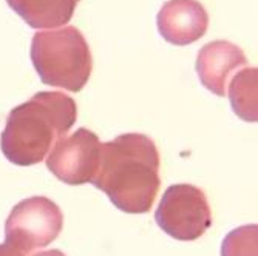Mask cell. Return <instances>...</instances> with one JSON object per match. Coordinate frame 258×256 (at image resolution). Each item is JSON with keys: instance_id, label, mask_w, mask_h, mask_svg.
<instances>
[{"instance_id": "cell-1", "label": "cell", "mask_w": 258, "mask_h": 256, "mask_svg": "<svg viewBox=\"0 0 258 256\" xmlns=\"http://www.w3.org/2000/svg\"><path fill=\"white\" fill-rule=\"evenodd\" d=\"M159 151L146 134L127 133L102 144L91 184L130 215L150 212L161 187Z\"/></svg>"}, {"instance_id": "cell-6", "label": "cell", "mask_w": 258, "mask_h": 256, "mask_svg": "<svg viewBox=\"0 0 258 256\" xmlns=\"http://www.w3.org/2000/svg\"><path fill=\"white\" fill-rule=\"evenodd\" d=\"M101 147L96 133L88 128H78L53 145L46 157V167L68 185L91 182L99 167Z\"/></svg>"}, {"instance_id": "cell-13", "label": "cell", "mask_w": 258, "mask_h": 256, "mask_svg": "<svg viewBox=\"0 0 258 256\" xmlns=\"http://www.w3.org/2000/svg\"><path fill=\"white\" fill-rule=\"evenodd\" d=\"M33 256H65L60 250L57 248H53V250H46V251H39Z\"/></svg>"}, {"instance_id": "cell-7", "label": "cell", "mask_w": 258, "mask_h": 256, "mask_svg": "<svg viewBox=\"0 0 258 256\" xmlns=\"http://www.w3.org/2000/svg\"><path fill=\"white\" fill-rule=\"evenodd\" d=\"M161 37L178 46L200 40L209 27V14L198 0H169L158 13Z\"/></svg>"}, {"instance_id": "cell-11", "label": "cell", "mask_w": 258, "mask_h": 256, "mask_svg": "<svg viewBox=\"0 0 258 256\" xmlns=\"http://www.w3.org/2000/svg\"><path fill=\"white\" fill-rule=\"evenodd\" d=\"M258 227L243 225L224 238L221 244V256H258Z\"/></svg>"}, {"instance_id": "cell-8", "label": "cell", "mask_w": 258, "mask_h": 256, "mask_svg": "<svg viewBox=\"0 0 258 256\" xmlns=\"http://www.w3.org/2000/svg\"><path fill=\"white\" fill-rule=\"evenodd\" d=\"M247 65L244 51L227 40H215L204 45L197 57V73L201 83L214 95L226 96L227 83L233 73Z\"/></svg>"}, {"instance_id": "cell-4", "label": "cell", "mask_w": 258, "mask_h": 256, "mask_svg": "<svg viewBox=\"0 0 258 256\" xmlns=\"http://www.w3.org/2000/svg\"><path fill=\"white\" fill-rule=\"evenodd\" d=\"M62 227L63 215L59 205L45 196H31L13 207L5 222V242L28 256L56 241Z\"/></svg>"}, {"instance_id": "cell-2", "label": "cell", "mask_w": 258, "mask_h": 256, "mask_svg": "<svg viewBox=\"0 0 258 256\" xmlns=\"http://www.w3.org/2000/svg\"><path fill=\"white\" fill-rule=\"evenodd\" d=\"M78 119L73 98L59 91H40L13 108L7 118L0 148L19 167L36 165Z\"/></svg>"}, {"instance_id": "cell-12", "label": "cell", "mask_w": 258, "mask_h": 256, "mask_svg": "<svg viewBox=\"0 0 258 256\" xmlns=\"http://www.w3.org/2000/svg\"><path fill=\"white\" fill-rule=\"evenodd\" d=\"M0 256H23V254L16 251L10 244L4 242V244H0Z\"/></svg>"}, {"instance_id": "cell-10", "label": "cell", "mask_w": 258, "mask_h": 256, "mask_svg": "<svg viewBox=\"0 0 258 256\" xmlns=\"http://www.w3.org/2000/svg\"><path fill=\"white\" fill-rule=\"evenodd\" d=\"M258 69L255 66L241 68L227 83V96L238 118L246 122L258 121Z\"/></svg>"}, {"instance_id": "cell-3", "label": "cell", "mask_w": 258, "mask_h": 256, "mask_svg": "<svg viewBox=\"0 0 258 256\" xmlns=\"http://www.w3.org/2000/svg\"><path fill=\"white\" fill-rule=\"evenodd\" d=\"M31 60L45 85L79 93L93 71V57L76 27L39 31L31 42Z\"/></svg>"}, {"instance_id": "cell-9", "label": "cell", "mask_w": 258, "mask_h": 256, "mask_svg": "<svg viewBox=\"0 0 258 256\" xmlns=\"http://www.w3.org/2000/svg\"><path fill=\"white\" fill-rule=\"evenodd\" d=\"M10 8L36 30H53L72 20L81 0H7Z\"/></svg>"}, {"instance_id": "cell-5", "label": "cell", "mask_w": 258, "mask_h": 256, "mask_svg": "<svg viewBox=\"0 0 258 256\" xmlns=\"http://www.w3.org/2000/svg\"><path fill=\"white\" fill-rule=\"evenodd\" d=\"M155 219L173 239L195 241L212 225V210L201 189L190 184H175L164 192Z\"/></svg>"}]
</instances>
